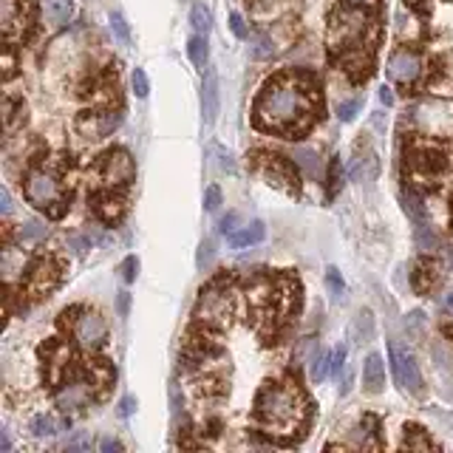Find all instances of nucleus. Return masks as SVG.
Returning <instances> with one entry per match:
<instances>
[{"label": "nucleus", "instance_id": "obj_35", "mask_svg": "<svg viewBox=\"0 0 453 453\" xmlns=\"http://www.w3.org/2000/svg\"><path fill=\"white\" fill-rule=\"evenodd\" d=\"M136 269H139L136 255H128L125 264H122V278H125V283H133V280H136Z\"/></svg>", "mask_w": 453, "mask_h": 453}, {"label": "nucleus", "instance_id": "obj_31", "mask_svg": "<svg viewBox=\"0 0 453 453\" xmlns=\"http://www.w3.org/2000/svg\"><path fill=\"white\" fill-rule=\"evenodd\" d=\"M133 91H136L139 100H145L148 93H151V82H148L145 68H136V71H133Z\"/></svg>", "mask_w": 453, "mask_h": 453}, {"label": "nucleus", "instance_id": "obj_20", "mask_svg": "<svg viewBox=\"0 0 453 453\" xmlns=\"http://www.w3.org/2000/svg\"><path fill=\"white\" fill-rule=\"evenodd\" d=\"M351 335H354L357 343H368V340H374V318H371V312H360V315L354 318V323H351Z\"/></svg>", "mask_w": 453, "mask_h": 453}, {"label": "nucleus", "instance_id": "obj_23", "mask_svg": "<svg viewBox=\"0 0 453 453\" xmlns=\"http://www.w3.org/2000/svg\"><path fill=\"white\" fill-rule=\"evenodd\" d=\"M45 12H49L54 26H65V23L71 20V14H74V3H71V0H49Z\"/></svg>", "mask_w": 453, "mask_h": 453}, {"label": "nucleus", "instance_id": "obj_34", "mask_svg": "<svg viewBox=\"0 0 453 453\" xmlns=\"http://www.w3.org/2000/svg\"><path fill=\"white\" fill-rule=\"evenodd\" d=\"M346 346H338L335 351H331V374H340L346 368Z\"/></svg>", "mask_w": 453, "mask_h": 453}, {"label": "nucleus", "instance_id": "obj_33", "mask_svg": "<svg viewBox=\"0 0 453 453\" xmlns=\"http://www.w3.org/2000/svg\"><path fill=\"white\" fill-rule=\"evenodd\" d=\"M219 204H221V190H219L216 184H210L207 193H204V210H207V212H216Z\"/></svg>", "mask_w": 453, "mask_h": 453}, {"label": "nucleus", "instance_id": "obj_38", "mask_svg": "<svg viewBox=\"0 0 453 453\" xmlns=\"http://www.w3.org/2000/svg\"><path fill=\"white\" fill-rule=\"evenodd\" d=\"M65 448H68V450H85V448H91V439H88L85 434H77L74 439H68Z\"/></svg>", "mask_w": 453, "mask_h": 453}, {"label": "nucleus", "instance_id": "obj_21", "mask_svg": "<svg viewBox=\"0 0 453 453\" xmlns=\"http://www.w3.org/2000/svg\"><path fill=\"white\" fill-rule=\"evenodd\" d=\"M329 374H331V354L329 351H318L312 357V366H309V379H312V383H323Z\"/></svg>", "mask_w": 453, "mask_h": 453}, {"label": "nucleus", "instance_id": "obj_1", "mask_svg": "<svg viewBox=\"0 0 453 453\" xmlns=\"http://www.w3.org/2000/svg\"><path fill=\"white\" fill-rule=\"evenodd\" d=\"M312 113V93L295 77H280L264 85L255 102V122L267 131H292Z\"/></svg>", "mask_w": 453, "mask_h": 453}, {"label": "nucleus", "instance_id": "obj_4", "mask_svg": "<svg viewBox=\"0 0 453 453\" xmlns=\"http://www.w3.org/2000/svg\"><path fill=\"white\" fill-rule=\"evenodd\" d=\"M366 29H368V17L351 3L331 17V43H335V49H357V45H363Z\"/></svg>", "mask_w": 453, "mask_h": 453}, {"label": "nucleus", "instance_id": "obj_36", "mask_svg": "<svg viewBox=\"0 0 453 453\" xmlns=\"http://www.w3.org/2000/svg\"><path fill=\"white\" fill-rule=\"evenodd\" d=\"M230 29H232V34H235L238 40H244V37H247V26H244V17L238 14V12H232V14H230Z\"/></svg>", "mask_w": 453, "mask_h": 453}, {"label": "nucleus", "instance_id": "obj_8", "mask_svg": "<svg viewBox=\"0 0 453 453\" xmlns=\"http://www.w3.org/2000/svg\"><path fill=\"white\" fill-rule=\"evenodd\" d=\"M136 173L133 168V159L128 151H108L102 159H100V176L108 181V184H125L131 181Z\"/></svg>", "mask_w": 453, "mask_h": 453}, {"label": "nucleus", "instance_id": "obj_29", "mask_svg": "<svg viewBox=\"0 0 453 453\" xmlns=\"http://www.w3.org/2000/svg\"><path fill=\"white\" fill-rule=\"evenodd\" d=\"M269 54H272V40L267 34H255L252 37V57L255 60H264Z\"/></svg>", "mask_w": 453, "mask_h": 453}, {"label": "nucleus", "instance_id": "obj_3", "mask_svg": "<svg viewBox=\"0 0 453 453\" xmlns=\"http://www.w3.org/2000/svg\"><path fill=\"white\" fill-rule=\"evenodd\" d=\"M411 119L422 133L453 136V102L445 100H422L411 108Z\"/></svg>", "mask_w": 453, "mask_h": 453}, {"label": "nucleus", "instance_id": "obj_24", "mask_svg": "<svg viewBox=\"0 0 453 453\" xmlns=\"http://www.w3.org/2000/svg\"><path fill=\"white\" fill-rule=\"evenodd\" d=\"M190 23H193V29H196L199 34H204V37H207V32L212 29L210 9H207V6H201V3H196L193 9H190Z\"/></svg>", "mask_w": 453, "mask_h": 453}, {"label": "nucleus", "instance_id": "obj_2", "mask_svg": "<svg viewBox=\"0 0 453 453\" xmlns=\"http://www.w3.org/2000/svg\"><path fill=\"white\" fill-rule=\"evenodd\" d=\"M255 408H258L261 422H264L269 431L286 434V431H295L300 425V419L306 414V402H303L298 388L283 386V383H269L258 394Z\"/></svg>", "mask_w": 453, "mask_h": 453}, {"label": "nucleus", "instance_id": "obj_16", "mask_svg": "<svg viewBox=\"0 0 453 453\" xmlns=\"http://www.w3.org/2000/svg\"><path fill=\"white\" fill-rule=\"evenodd\" d=\"M264 235H267L264 224H261V221H252V224H247V227H241V230L230 232V244H232L235 250L255 247V244H261V241H264Z\"/></svg>", "mask_w": 453, "mask_h": 453}, {"label": "nucleus", "instance_id": "obj_7", "mask_svg": "<svg viewBox=\"0 0 453 453\" xmlns=\"http://www.w3.org/2000/svg\"><path fill=\"white\" fill-rule=\"evenodd\" d=\"M196 318L207 326H224L230 320V295L221 286H207L199 298V306H196Z\"/></svg>", "mask_w": 453, "mask_h": 453}, {"label": "nucleus", "instance_id": "obj_44", "mask_svg": "<svg viewBox=\"0 0 453 453\" xmlns=\"http://www.w3.org/2000/svg\"><path fill=\"white\" fill-rule=\"evenodd\" d=\"M12 448V439H9V431H6V428H0V450H9Z\"/></svg>", "mask_w": 453, "mask_h": 453}, {"label": "nucleus", "instance_id": "obj_5", "mask_svg": "<svg viewBox=\"0 0 453 453\" xmlns=\"http://www.w3.org/2000/svg\"><path fill=\"white\" fill-rule=\"evenodd\" d=\"M26 199L29 204H34L37 210H54L60 201H63V187H60V179L52 173V170H32L26 176Z\"/></svg>", "mask_w": 453, "mask_h": 453}, {"label": "nucleus", "instance_id": "obj_30", "mask_svg": "<svg viewBox=\"0 0 453 453\" xmlns=\"http://www.w3.org/2000/svg\"><path fill=\"white\" fill-rule=\"evenodd\" d=\"M45 224L43 221H29L26 227H20V238H26V241H40V238H45Z\"/></svg>", "mask_w": 453, "mask_h": 453}, {"label": "nucleus", "instance_id": "obj_6", "mask_svg": "<svg viewBox=\"0 0 453 453\" xmlns=\"http://www.w3.org/2000/svg\"><path fill=\"white\" fill-rule=\"evenodd\" d=\"M388 357H391V371H394L397 386L402 391L419 397L422 394V374H419V366L414 360V354L408 349H402L399 343H391L388 346Z\"/></svg>", "mask_w": 453, "mask_h": 453}, {"label": "nucleus", "instance_id": "obj_11", "mask_svg": "<svg viewBox=\"0 0 453 453\" xmlns=\"http://www.w3.org/2000/svg\"><path fill=\"white\" fill-rule=\"evenodd\" d=\"M388 80L399 82V85H408L414 82L419 74H422V57L417 52H408V49H399L391 54L388 60Z\"/></svg>", "mask_w": 453, "mask_h": 453}, {"label": "nucleus", "instance_id": "obj_13", "mask_svg": "<svg viewBox=\"0 0 453 453\" xmlns=\"http://www.w3.org/2000/svg\"><path fill=\"white\" fill-rule=\"evenodd\" d=\"M201 111H204V122L212 125L219 116V77L216 71L207 68L204 71V82H201Z\"/></svg>", "mask_w": 453, "mask_h": 453}, {"label": "nucleus", "instance_id": "obj_14", "mask_svg": "<svg viewBox=\"0 0 453 453\" xmlns=\"http://www.w3.org/2000/svg\"><path fill=\"white\" fill-rule=\"evenodd\" d=\"M363 383L368 394H379L386 386V363L379 354H368L366 357V366H363Z\"/></svg>", "mask_w": 453, "mask_h": 453}, {"label": "nucleus", "instance_id": "obj_15", "mask_svg": "<svg viewBox=\"0 0 453 453\" xmlns=\"http://www.w3.org/2000/svg\"><path fill=\"white\" fill-rule=\"evenodd\" d=\"M54 283H57V267H54V264H49V261H40V264L32 269L29 289L43 295V292H49Z\"/></svg>", "mask_w": 453, "mask_h": 453}, {"label": "nucleus", "instance_id": "obj_47", "mask_svg": "<svg viewBox=\"0 0 453 453\" xmlns=\"http://www.w3.org/2000/svg\"><path fill=\"white\" fill-rule=\"evenodd\" d=\"M445 306H448V309H453V295L448 298V303H445Z\"/></svg>", "mask_w": 453, "mask_h": 453}, {"label": "nucleus", "instance_id": "obj_42", "mask_svg": "<svg viewBox=\"0 0 453 453\" xmlns=\"http://www.w3.org/2000/svg\"><path fill=\"white\" fill-rule=\"evenodd\" d=\"M100 450H102V453H111V450H122V445H119L116 439H111V437H105V439L100 442Z\"/></svg>", "mask_w": 453, "mask_h": 453}, {"label": "nucleus", "instance_id": "obj_46", "mask_svg": "<svg viewBox=\"0 0 453 453\" xmlns=\"http://www.w3.org/2000/svg\"><path fill=\"white\" fill-rule=\"evenodd\" d=\"M346 3H354V6H366V3H374V0H346Z\"/></svg>", "mask_w": 453, "mask_h": 453}, {"label": "nucleus", "instance_id": "obj_17", "mask_svg": "<svg viewBox=\"0 0 453 453\" xmlns=\"http://www.w3.org/2000/svg\"><path fill=\"white\" fill-rule=\"evenodd\" d=\"M0 23H3L6 40H14L17 26L23 23V6H17V0H3V6H0Z\"/></svg>", "mask_w": 453, "mask_h": 453}, {"label": "nucleus", "instance_id": "obj_10", "mask_svg": "<svg viewBox=\"0 0 453 453\" xmlns=\"http://www.w3.org/2000/svg\"><path fill=\"white\" fill-rule=\"evenodd\" d=\"M108 335V326L105 320L97 315V312H82L77 320H74V340L82 346V349H100L102 340Z\"/></svg>", "mask_w": 453, "mask_h": 453}, {"label": "nucleus", "instance_id": "obj_19", "mask_svg": "<svg viewBox=\"0 0 453 453\" xmlns=\"http://www.w3.org/2000/svg\"><path fill=\"white\" fill-rule=\"evenodd\" d=\"M63 431V425L52 417V414H37L34 419H32V434L37 437V439H45V437H57Z\"/></svg>", "mask_w": 453, "mask_h": 453}, {"label": "nucleus", "instance_id": "obj_32", "mask_svg": "<svg viewBox=\"0 0 453 453\" xmlns=\"http://www.w3.org/2000/svg\"><path fill=\"white\" fill-rule=\"evenodd\" d=\"M326 283H329L331 295H335V298H343V292H346V283H343V278H340V272H338L335 267L326 269Z\"/></svg>", "mask_w": 453, "mask_h": 453}, {"label": "nucleus", "instance_id": "obj_28", "mask_svg": "<svg viewBox=\"0 0 453 453\" xmlns=\"http://www.w3.org/2000/svg\"><path fill=\"white\" fill-rule=\"evenodd\" d=\"M212 258H216V244H212V241H210V238H207V241H201V244H199V255H196V267H199V269H207V267L212 264Z\"/></svg>", "mask_w": 453, "mask_h": 453}, {"label": "nucleus", "instance_id": "obj_37", "mask_svg": "<svg viewBox=\"0 0 453 453\" xmlns=\"http://www.w3.org/2000/svg\"><path fill=\"white\" fill-rule=\"evenodd\" d=\"M357 108H360V102H343L340 108H338V119H340V122H351V119H354V113H357Z\"/></svg>", "mask_w": 453, "mask_h": 453}, {"label": "nucleus", "instance_id": "obj_43", "mask_svg": "<svg viewBox=\"0 0 453 453\" xmlns=\"http://www.w3.org/2000/svg\"><path fill=\"white\" fill-rule=\"evenodd\" d=\"M379 100H383V105H394V93H391V88H388V85L379 88Z\"/></svg>", "mask_w": 453, "mask_h": 453}, {"label": "nucleus", "instance_id": "obj_40", "mask_svg": "<svg viewBox=\"0 0 453 453\" xmlns=\"http://www.w3.org/2000/svg\"><path fill=\"white\" fill-rule=\"evenodd\" d=\"M235 224H238V216H235V212H230V216H224V219H221V224H219V227H221V232H224V235H230V232H235Z\"/></svg>", "mask_w": 453, "mask_h": 453}, {"label": "nucleus", "instance_id": "obj_45", "mask_svg": "<svg viewBox=\"0 0 453 453\" xmlns=\"http://www.w3.org/2000/svg\"><path fill=\"white\" fill-rule=\"evenodd\" d=\"M128 292H122V295H119V315H128Z\"/></svg>", "mask_w": 453, "mask_h": 453}, {"label": "nucleus", "instance_id": "obj_25", "mask_svg": "<svg viewBox=\"0 0 453 453\" xmlns=\"http://www.w3.org/2000/svg\"><path fill=\"white\" fill-rule=\"evenodd\" d=\"M402 207H405V212H408L414 221H425V207H422V199H419V196L405 193V196H402Z\"/></svg>", "mask_w": 453, "mask_h": 453}, {"label": "nucleus", "instance_id": "obj_9", "mask_svg": "<svg viewBox=\"0 0 453 453\" xmlns=\"http://www.w3.org/2000/svg\"><path fill=\"white\" fill-rule=\"evenodd\" d=\"M54 402H57V408L65 411V414L85 408V405L91 402V383H88V379H82V377L65 379V383L57 388V394H54Z\"/></svg>", "mask_w": 453, "mask_h": 453}, {"label": "nucleus", "instance_id": "obj_39", "mask_svg": "<svg viewBox=\"0 0 453 453\" xmlns=\"http://www.w3.org/2000/svg\"><path fill=\"white\" fill-rule=\"evenodd\" d=\"M136 411V399L133 397H122V402H119V414L122 417H131Z\"/></svg>", "mask_w": 453, "mask_h": 453}, {"label": "nucleus", "instance_id": "obj_18", "mask_svg": "<svg viewBox=\"0 0 453 453\" xmlns=\"http://www.w3.org/2000/svg\"><path fill=\"white\" fill-rule=\"evenodd\" d=\"M292 159H295V164H298V168H300L309 179H315V176L320 173L318 151H312V148H295V151H292Z\"/></svg>", "mask_w": 453, "mask_h": 453}, {"label": "nucleus", "instance_id": "obj_22", "mask_svg": "<svg viewBox=\"0 0 453 453\" xmlns=\"http://www.w3.org/2000/svg\"><path fill=\"white\" fill-rule=\"evenodd\" d=\"M187 54H190V60H193L196 68H207V57H210L207 37H204V34L190 37V43H187Z\"/></svg>", "mask_w": 453, "mask_h": 453}, {"label": "nucleus", "instance_id": "obj_12", "mask_svg": "<svg viewBox=\"0 0 453 453\" xmlns=\"http://www.w3.org/2000/svg\"><path fill=\"white\" fill-rule=\"evenodd\" d=\"M119 122H122V113L116 111H100V113H85L80 119V131L88 136V139H105L111 136Z\"/></svg>", "mask_w": 453, "mask_h": 453}, {"label": "nucleus", "instance_id": "obj_41", "mask_svg": "<svg viewBox=\"0 0 453 453\" xmlns=\"http://www.w3.org/2000/svg\"><path fill=\"white\" fill-rule=\"evenodd\" d=\"M0 210H3V216H9V212H12V196H9L6 187L0 190Z\"/></svg>", "mask_w": 453, "mask_h": 453}, {"label": "nucleus", "instance_id": "obj_27", "mask_svg": "<svg viewBox=\"0 0 453 453\" xmlns=\"http://www.w3.org/2000/svg\"><path fill=\"white\" fill-rule=\"evenodd\" d=\"M111 32L116 34V40H119V43H131V29H128L125 17L119 14V12H113V14H111Z\"/></svg>", "mask_w": 453, "mask_h": 453}, {"label": "nucleus", "instance_id": "obj_26", "mask_svg": "<svg viewBox=\"0 0 453 453\" xmlns=\"http://www.w3.org/2000/svg\"><path fill=\"white\" fill-rule=\"evenodd\" d=\"M414 235H417V244H419L422 250H434V247L439 244V241H437V232L428 227L425 221H417V232H414Z\"/></svg>", "mask_w": 453, "mask_h": 453}]
</instances>
